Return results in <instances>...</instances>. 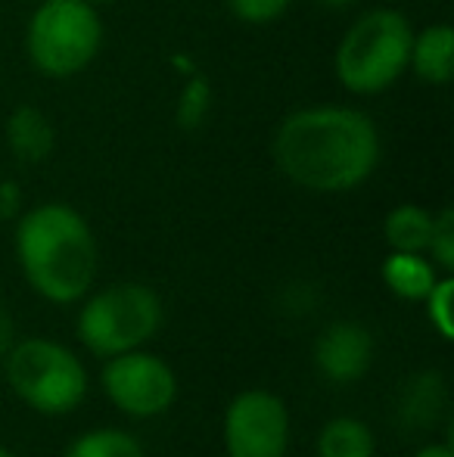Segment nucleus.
Instances as JSON below:
<instances>
[{
  "mask_svg": "<svg viewBox=\"0 0 454 457\" xmlns=\"http://www.w3.org/2000/svg\"><path fill=\"white\" fill-rule=\"evenodd\" d=\"M209 106H212V85L206 75H190V81L184 85L181 96L175 106V121L184 131H196L206 121Z\"/></svg>",
  "mask_w": 454,
  "mask_h": 457,
  "instance_id": "f3484780",
  "label": "nucleus"
},
{
  "mask_svg": "<svg viewBox=\"0 0 454 457\" xmlns=\"http://www.w3.org/2000/svg\"><path fill=\"white\" fill-rule=\"evenodd\" d=\"M370 361H374V337L355 320H336L315 343V364L330 383H355L370 370Z\"/></svg>",
  "mask_w": 454,
  "mask_h": 457,
  "instance_id": "1a4fd4ad",
  "label": "nucleus"
},
{
  "mask_svg": "<svg viewBox=\"0 0 454 457\" xmlns=\"http://www.w3.org/2000/svg\"><path fill=\"white\" fill-rule=\"evenodd\" d=\"M103 19L87 0H41L25 29L29 62L47 79H72L97 60Z\"/></svg>",
  "mask_w": 454,
  "mask_h": 457,
  "instance_id": "20e7f679",
  "label": "nucleus"
},
{
  "mask_svg": "<svg viewBox=\"0 0 454 457\" xmlns=\"http://www.w3.org/2000/svg\"><path fill=\"white\" fill-rule=\"evenodd\" d=\"M87 4H94V6H106V4H115V0H87Z\"/></svg>",
  "mask_w": 454,
  "mask_h": 457,
  "instance_id": "393cba45",
  "label": "nucleus"
},
{
  "mask_svg": "<svg viewBox=\"0 0 454 457\" xmlns=\"http://www.w3.org/2000/svg\"><path fill=\"white\" fill-rule=\"evenodd\" d=\"M380 131L355 106H305L277 125L271 159L290 184L311 193H349L380 165Z\"/></svg>",
  "mask_w": 454,
  "mask_h": 457,
  "instance_id": "f257e3e1",
  "label": "nucleus"
},
{
  "mask_svg": "<svg viewBox=\"0 0 454 457\" xmlns=\"http://www.w3.org/2000/svg\"><path fill=\"white\" fill-rule=\"evenodd\" d=\"M414 29L399 10H370L355 19L334 54L340 85L355 96L383 94L408 72Z\"/></svg>",
  "mask_w": 454,
  "mask_h": 457,
  "instance_id": "7ed1b4c3",
  "label": "nucleus"
},
{
  "mask_svg": "<svg viewBox=\"0 0 454 457\" xmlns=\"http://www.w3.org/2000/svg\"><path fill=\"white\" fill-rule=\"evenodd\" d=\"M227 457H286L290 448V411L268 389H243L225 411Z\"/></svg>",
  "mask_w": 454,
  "mask_h": 457,
  "instance_id": "6e6552de",
  "label": "nucleus"
},
{
  "mask_svg": "<svg viewBox=\"0 0 454 457\" xmlns=\"http://www.w3.org/2000/svg\"><path fill=\"white\" fill-rule=\"evenodd\" d=\"M433 212L417 203H401L389 209L383 221V237H386L392 253H426L433 237Z\"/></svg>",
  "mask_w": 454,
  "mask_h": 457,
  "instance_id": "4468645a",
  "label": "nucleus"
},
{
  "mask_svg": "<svg viewBox=\"0 0 454 457\" xmlns=\"http://www.w3.org/2000/svg\"><path fill=\"white\" fill-rule=\"evenodd\" d=\"M227 10L246 25H268L290 10L293 0H225Z\"/></svg>",
  "mask_w": 454,
  "mask_h": 457,
  "instance_id": "aec40b11",
  "label": "nucleus"
},
{
  "mask_svg": "<svg viewBox=\"0 0 454 457\" xmlns=\"http://www.w3.org/2000/svg\"><path fill=\"white\" fill-rule=\"evenodd\" d=\"M376 439L358 417H334L318 433V457H374Z\"/></svg>",
  "mask_w": 454,
  "mask_h": 457,
  "instance_id": "2eb2a0df",
  "label": "nucleus"
},
{
  "mask_svg": "<svg viewBox=\"0 0 454 457\" xmlns=\"http://www.w3.org/2000/svg\"><path fill=\"white\" fill-rule=\"evenodd\" d=\"M380 277L395 299L424 302L439 280V271L424 253H389L380 265Z\"/></svg>",
  "mask_w": 454,
  "mask_h": 457,
  "instance_id": "f8f14e48",
  "label": "nucleus"
},
{
  "mask_svg": "<svg viewBox=\"0 0 454 457\" xmlns=\"http://www.w3.org/2000/svg\"><path fill=\"white\" fill-rule=\"evenodd\" d=\"M445 402H449V386H445L442 373L430 370V373H420L414 377L411 383L405 386L401 392V404H399V414L408 427L414 429H424L433 427V423L442 417Z\"/></svg>",
  "mask_w": 454,
  "mask_h": 457,
  "instance_id": "ddd939ff",
  "label": "nucleus"
},
{
  "mask_svg": "<svg viewBox=\"0 0 454 457\" xmlns=\"http://www.w3.org/2000/svg\"><path fill=\"white\" fill-rule=\"evenodd\" d=\"M162 327V299L146 283L125 280L94 293L81 305L75 333L97 358L144 349Z\"/></svg>",
  "mask_w": 454,
  "mask_h": 457,
  "instance_id": "39448f33",
  "label": "nucleus"
},
{
  "mask_svg": "<svg viewBox=\"0 0 454 457\" xmlns=\"http://www.w3.org/2000/svg\"><path fill=\"white\" fill-rule=\"evenodd\" d=\"M100 383H103L106 398L134 420L165 414L177 398V377L171 364L144 349L106 358Z\"/></svg>",
  "mask_w": 454,
  "mask_h": 457,
  "instance_id": "0eeeda50",
  "label": "nucleus"
},
{
  "mask_svg": "<svg viewBox=\"0 0 454 457\" xmlns=\"http://www.w3.org/2000/svg\"><path fill=\"white\" fill-rule=\"evenodd\" d=\"M62 457H144V448L128 429L97 427L72 439Z\"/></svg>",
  "mask_w": 454,
  "mask_h": 457,
  "instance_id": "dca6fc26",
  "label": "nucleus"
},
{
  "mask_svg": "<svg viewBox=\"0 0 454 457\" xmlns=\"http://www.w3.org/2000/svg\"><path fill=\"white\" fill-rule=\"evenodd\" d=\"M414 457H454V448L449 442H430V445H424Z\"/></svg>",
  "mask_w": 454,
  "mask_h": 457,
  "instance_id": "4be33fe9",
  "label": "nucleus"
},
{
  "mask_svg": "<svg viewBox=\"0 0 454 457\" xmlns=\"http://www.w3.org/2000/svg\"><path fill=\"white\" fill-rule=\"evenodd\" d=\"M10 349H12V318H10V312L0 305V364H4Z\"/></svg>",
  "mask_w": 454,
  "mask_h": 457,
  "instance_id": "412c9836",
  "label": "nucleus"
},
{
  "mask_svg": "<svg viewBox=\"0 0 454 457\" xmlns=\"http://www.w3.org/2000/svg\"><path fill=\"white\" fill-rule=\"evenodd\" d=\"M6 144L19 162H44L56 146V128L37 106L22 103L6 119Z\"/></svg>",
  "mask_w": 454,
  "mask_h": 457,
  "instance_id": "9b49d317",
  "label": "nucleus"
},
{
  "mask_svg": "<svg viewBox=\"0 0 454 457\" xmlns=\"http://www.w3.org/2000/svg\"><path fill=\"white\" fill-rule=\"evenodd\" d=\"M426 253H430V262L439 271H454V209H449V205L433 218V237Z\"/></svg>",
  "mask_w": 454,
  "mask_h": 457,
  "instance_id": "6ab92c4d",
  "label": "nucleus"
},
{
  "mask_svg": "<svg viewBox=\"0 0 454 457\" xmlns=\"http://www.w3.org/2000/svg\"><path fill=\"white\" fill-rule=\"evenodd\" d=\"M451 295H454V280L451 274L439 277L433 283V289L426 293V318H430V327L439 333V339H449L454 337V318H451Z\"/></svg>",
  "mask_w": 454,
  "mask_h": 457,
  "instance_id": "a211bd4d",
  "label": "nucleus"
},
{
  "mask_svg": "<svg viewBox=\"0 0 454 457\" xmlns=\"http://www.w3.org/2000/svg\"><path fill=\"white\" fill-rule=\"evenodd\" d=\"M0 457H19V454H16V452H10L6 445H0Z\"/></svg>",
  "mask_w": 454,
  "mask_h": 457,
  "instance_id": "b1692460",
  "label": "nucleus"
},
{
  "mask_svg": "<svg viewBox=\"0 0 454 457\" xmlns=\"http://www.w3.org/2000/svg\"><path fill=\"white\" fill-rule=\"evenodd\" d=\"M321 6H327V10H345V6H351L355 0H318Z\"/></svg>",
  "mask_w": 454,
  "mask_h": 457,
  "instance_id": "5701e85b",
  "label": "nucleus"
},
{
  "mask_svg": "<svg viewBox=\"0 0 454 457\" xmlns=\"http://www.w3.org/2000/svg\"><path fill=\"white\" fill-rule=\"evenodd\" d=\"M19 4H41V0H19Z\"/></svg>",
  "mask_w": 454,
  "mask_h": 457,
  "instance_id": "a878e982",
  "label": "nucleus"
},
{
  "mask_svg": "<svg viewBox=\"0 0 454 457\" xmlns=\"http://www.w3.org/2000/svg\"><path fill=\"white\" fill-rule=\"evenodd\" d=\"M408 72L433 87H445L454 79V31L449 22H433L424 31H414Z\"/></svg>",
  "mask_w": 454,
  "mask_h": 457,
  "instance_id": "9d476101",
  "label": "nucleus"
},
{
  "mask_svg": "<svg viewBox=\"0 0 454 457\" xmlns=\"http://www.w3.org/2000/svg\"><path fill=\"white\" fill-rule=\"evenodd\" d=\"M6 383L22 404L44 417L72 414L87 395V370L72 349L54 339L12 343L4 358Z\"/></svg>",
  "mask_w": 454,
  "mask_h": 457,
  "instance_id": "423d86ee",
  "label": "nucleus"
},
{
  "mask_svg": "<svg viewBox=\"0 0 454 457\" xmlns=\"http://www.w3.org/2000/svg\"><path fill=\"white\" fill-rule=\"evenodd\" d=\"M16 259L22 277L54 305L81 302L97 277V237L69 203H41L16 224Z\"/></svg>",
  "mask_w": 454,
  "mask_h": 457,
  "instance_id": "f03ea898",
  "label": "nucleus"
}]
</instances>
